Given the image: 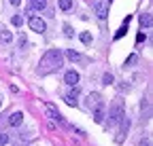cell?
<instances>
[{"instance_id": "4", "label": "cell", "mask_w": 153, "mask_h": 146, "mask_svg": "<svg viewBox=\"0 0 153 146\" xmlns=\"http://www.w3.org/2000/svg\"><path fill=\"white\" fill-rule=\"evenodd\" d=\"M28 26H30L34 32H38V34H43V32L47 30V23L41 19V17H36V15H32L30 19H28Z\"/></svg>"}, {"instance_id": "18", "label": "cell", "mask_w": 153, "mask_h": 146, "mask_svg": "<svg viewBox=\"0 0 153 146\" xmlns=\"http://www.w3.org/2000/svg\"><path fill=\"white\" fill-rule=\"evenodd\" d=\"M11 23H13V26H22V23H24V17H22V15H13Z\"/></svg>"}, {"instance_id": "6", "label": "cell", "mask_w": 153, "mask_h": 146, "mask_svg": "<svg viewBox=\"0 0 153 146\" xmlns=\"http://www.w3.org/2000/svg\"><path fill=\"white\" fill-rule=\"evenodd\" d=\"M91 117H94V121L96 123H104V117H106V106H104V102L100 104V106H96V108H91Z\"/></svg>"}, {"instance_id": "24", "label": "cell", "mask_w": 153, "mask_h": 146, "mask_svg": "<svg viewBox=\"0 0 153 146\" xmlns=\"http://www.w3.org/2000/svg\"><path fill=\"white\" fill-rule=\"evenodd\" d=\"M138 146H151V142H149V138H145V140H140V142H138Z\"/></svg>"}, {"instance_id": "22", "label": "cell", "mask_w": 153, "mask_h": 146, "mask_svg": "<svg viewBox=\"0 0 153 146\" xmlns=\"http://www.w3.org/2000/svg\"><path fill=\"white\" fill-rule=\"evenodd\" d=\"M145 38H147V34H145V32H140V34L136 36V43H145Z\"/></svg>"}, {"instance_id": "16", "label": "cell", "mask_w": 153, "mask_h": 146, "mask_svg": "<svg viewBox=\"0 0 153 146\" xmlns=\"http://www.w3.org/2000/svg\"><path fill=\"white\" fill-rule=\"evenodd\" d=\"M126 32H128V23H123L117 32H115V40H119V38H123V36H126Z\"/></svg>"}, {"instance_id": "25", "label": "cell", "mask_w": 153, "mask_h": 146, "mask_svg": "<svg viewBox=\"0 0 153 146\" xmlns=\"http://www.w3.org/2000/svg\"><path fill=\"white\" fill-rule=\"evenodd\" d=\"M9 2H11L13 7H19V4H22V0H9Z\"/></svg>"}, {"instance_id": "12", "label": "cell", "mask_w": 153, "mask_h": 146, "mask_svg": "<svg viewBox=\"0 0 153 146\" xmlns=\"http://www.w3.org/2000/svg\"><path fill=\"white\" fill-rule=\"evenodd\" d=\"M138 21H140V28H151V13H143L140 17H138Z\"/></svg>"}, {"instance_id": "3", "label": "cell", "mask_w": 153, "mask_h": 146, "mask_svg": "<svg viewBox=\"0 0 153 146\" xmlns=\"http://www.w3.org/2000/svg\"><path fill=\"white\" fill-rule=\"evenodd\" d=\"M45 112H47V117H49L51 121H57V123H62V121H64V117L60 114V110H57V106L51 104V102L45 104Z\"/></svg>"}, {"instance_id": "17", "label": "cell", "mask_w": 153, "mask_h": 146, "mask_svg": "<svg viewBox=\"0 0 153 146\" xmlns=\"http://www.w3.org/2000/svg\"><path fill=\"white\" fill-rule=\"evenodd\" d=\"M79 38H81V43H83V45H91V40H94L89 32H81V36H79Z\"/></svg>"}, {"instance_id": "10", "label": "cell", "mask_w": 153, "mask_h": 146, "mask_svg": "<svg viewBox=\"0 0 153 146\" xmlns=\"http://www.w3.org/2000/svg\"><path fill=\"white\" fill-rule=\"evenodd\" d=\"M24 123V112H13L9 117V125L11 127H17V125H22Z\"/></svg>"}, {"instance_id": "15", "label": "cell", "mask_w": 153, "mask_h": 146, "mask_svg": "<svg viewBox=\"0 0 153 146\" xmlns=\"http://www.w3.org/2000/svg\"><path fill=\"white\" fill-rule=\"evenodd\" d=\"M57 4H60L62 11H70L72 9V0H57Z\"/></svg>"}, {"instance_id": "11", "label": "cell", "mask_w": 153, "mask_h": 146, "mask_svg": "<svg viewBox=\"0 0 153 146\" xmlns=\"http://www.w3.org/2000/svg\"><path fill=\"white\" fill-rule=\"evenodd\" d=\"M13 40V32L9 30H0V45H9Z\"/></svg>"}, {"instance_id": "26", "label": "cell", "mask_w": 153, "mask_h": 146, "mask_svg": "<svg viewBox=\"0 0 153 146\" xmlns=\"http://www.w3.org/2000/svg\"><path fill=\"white\" fill-rule=\"evenodd\" d=\"M0 106H2V102H0Z\"/></svg>"}, {"instance_id": "2", "label": "cell", "mask_w": 153, "mask_h": 146, "mask_svg": "<svg viewBox=\"0 0 153 146\" xmlns=\"http://www.w3.org/2000/svg\"><path fill=\"white\" fill-rule=\"evenodd\" d=\"M123 114H126V110H123V102L121 100H115L113 102V106H111V112H108V127H115L121 119H123Z\"/></svg>"}, {"instance_id": "5", "label": "cell", "mask_w": 153, "mask_h": 146, "mask_svg": "<svg viewBox=\"0 0 153 146\" xmlns=\"http://www.w3.org/2000/svg\"><path fill=\"white\" fill-rule=\"evenodd\" d=\"M94 13L98 15V19H106L108 17V7L104 0H98V2H94Z\"/></svg>"}, {"instance_id": "14", "label": "cell", "mask_w": 153, "mask_h": 146, "mask_svg": "<svg viewBox=\"0 0 153 146\" xmlns=\"http://www.w3.org/2000/svg\"><path fill=\"white\" fill-rule=\"evenodd\" d=\"M66 57H68L70 62H79V59H81V53H79V51H72V49H68V51H66Z\"/></svg>"}, {"instance_id": "27", "label": "cell", "mask_w": 153, "mask_h": 146, "mask_svg": "<svg viewBox=\"0 0 153 146\" xmlns=\"http://www.w3.org/2000/svg\"><path fill=\"white\" fill-rule=\"evenodd\" d=\"M108 2H111V0H108Z\"/></svg>"}, {"instance_id": "13", "label": "cell", "mask_w": 153, "mask_h": 146, "mask_svg": "<svg viewBox=\"0 0 153 146\" xmlns=\"http://www.w3.org/2000/svg\"><path fill=\"white\" fill-rule=\"evenodd\" d=\"M30 4L34 11H45L47 9V0H30Z\"/></svg>"}, {"instance_id": "23", "label": "cell", "mask_w": 153, "mask_h": 146, "mask_svg": "<svg viewBox=\"0 0 153 146\" xmlns=\"http://www.w3.org/2000/svg\"><path fill=\"white\" fill-rule=\"evenodd\" d=\"M134 62H136V55H130V57L126 59V66H130V64H134Z\"/></svg>"}, {"instance_id": "21", "label": "cell", "mask_w": 153, "mask_h": 146, "mask_svg": "<svg viewBox=\"0 0 153 146\" xmlns=\"http://www.w3.org/2000/svg\"><path fill=\"white\" fill-rule=\"evenodd\" d=\"M64 34H66V36H68V38H72V34H74V32H72V28H70V26H68V23H66V26H64Z\"/></svg>"}, {"instance_id": "9", "label": "cell", "mask_w": 153, "mask_h": 146, "mask_svg": "<svg viewBox=\"0 0 153 146\" xmlns=\"http://www.w3.org/2000/svg\"><path fill=\"white\" fill-rule=\"evenodd\" d=\"M102 104V95L98 93V91H94V93L87 95V108H96V106H100Z\"/></svg>"}, {"instance_id": "20", "label": "cell", "mask_w": 153, "mask_h": 146, "mask_svg": "<svg viewBox=\"0 0 153 146\" xmlns=\"http://www.w3.org/2000/svg\"><path fill=\"white\" fill-rule=\"evenodd\" d=\"M9 144V136L7 134H0V146H7Z\"/></svg>"}, {"instance_id": "19", "label": "cell", "mask_w": 153, "mask_h": 146, "mask_svg": "<svg viewBox=\"0 0 153 146\" xmlns=\"http://www.w3.org/2000/svg\"><path fill=\"white\" fill-rule=\"evenodd\" d=\"M102 83L104 85H113V74H111V72H106V74L102 76Z\"/></svg>"}, {"instance_id": "1", "label": "cell", "mask_w": 153, "mask_h": 146, "mask_svg": "<svg viewBox=\"0 0 153 146\" xmlns=\"http://www.w3.org/2000/svg\"><path fill=\"white\" fill-rule=\"evenodd\" d=\"M60 66H62L60 49H49L41 57V62H38V72H41V74H49V72H53V70H60Z\"/></svg>"}, {"instance_id": "8", "label": "cell", "mask_w": 153, "mask_h": 146, "mask_svg": "<svg viewBox=\"0 0 153 146\" xmlns=\"http://www.w3.org/2000/svg\"><path fill=\"white\" fill-rule=\"evenodd\" d=\"M64 83H66V85H70V87H76V83H79V72L68 70L66 74H64Z\"/></svg>"}, {"instance_id": "7", "label": "cell", "mask_w": 153, "mask_h": 146, "mask_svg": "<svg viewBox=\"0 0 153 146\" xmlns=\"http://www.w3.org/2000/svg\"><path fill=\"white\" fill-rule=\"evenodd\" d=\"M64 100H66V104H68V106H76V104H79V89H76V87H74V89H70L68 93L64 95Z\"/></svg>"}]
</instances>
